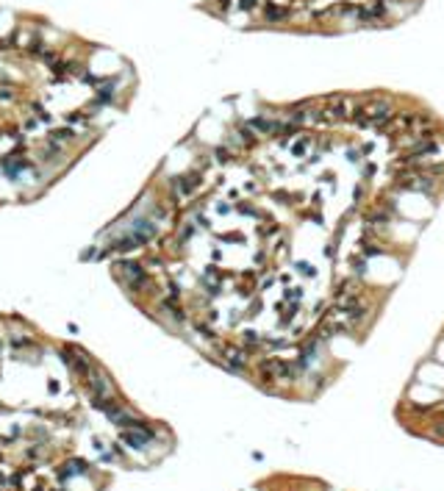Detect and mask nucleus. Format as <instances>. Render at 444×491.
I'll use <instances>...</instances> for the list:
<instances>
[{
    "label": "nucleus",
    "mask_w": 444,
    "mask_h": 491,
    "mask_svg": "<svg viewBox=\"0 0 444 491\" xmlns=\"http://www.w3.org/2000/svg\"><path fill=\"white\" fill-rule=\"evenodd\" d=\"M266 17H269L272 23H281V19L289 17V9H283V6H266Z\"/></svg>",
    "instance_id": "f03ea898"
},
{
    "label": "nucleus",
    "mask_w": 444,
    "mask_h": 491,
    "mask_svg": "<svg viewBox=\"0 0 444 491\" xmlns=\"http://www.w3.org/2000/svg\"><path fill=\"white\" fill-rule=\"evenodd\" d=\"M225 366L234 372H244L247 369V356L239 347H225Z\"/></svg>",
    "instance_id": "f257e3e1"
},
{
    "label": "nucleus",
    "mask_w": 444,
    "mask_h": 491,
    "mask_svg": "<svg viewBox=\"0 0 444 491\" xmlns=\"http://www.w3.org/2000/svg\"><path fill=\"white\" fill-rule=\"evenodd\" d=\"M258 0H242V9H256Z\"/></svg>",
    "instance_id": "7ed1b4c3"
}]
</instances>
